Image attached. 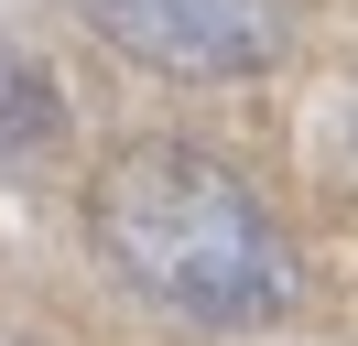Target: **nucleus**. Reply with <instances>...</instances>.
<instances>
[{"mask_svg":"<svg viewBox=\"0 0 358 346\" xmlns=\"http://www.w3.org/2000/svg\"><path fill=\"white\" fill-rule=\"evenodd\" d=\"M87 238L109 281H131L152 314L185 324H261L293 303V249L261 195L196 141H131L87 184Z\"/></svg>","mask_w":358,"mask_h":346,"instance_id":"obj_1","label":"nucleus"},{"mask_svg":"<svg viewBox=\"0 0 358 346\" xmlns=\"http://www.w3.org/2000/svg\"><path fill=\"white\" fill-rule=\"evenodd\" d=\"M109 54L152 65V76H185V86H217V76H261L282 54V0H76Z\"/></svg>","mask_w":358,"mask_h":346,"instance_id":"obj_2","label":"nucleus"}]
</instances>
